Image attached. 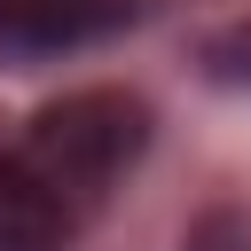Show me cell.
I'll list each match as a JSON object with an SVG mask.
<instances>
[{
  "mask_svg": "<svg viewBox=\"0 0 251 251\" xmlns=\"http://www.w3.org/2000/svg\"><path fill=\"white\" fill-rule=\"evenodd\" d=\"M141 157V102L133 94H71L55 110H39L24 165L78 212L94 196H110V180Z\"/></svg>",
  "mask_w": 251,
  "mask_h": 251,
  "instance_id": "6da1fadb",
  "label": "cell"
},
{
  "mask_svg": "<svg viewBox=\"0 0 251 251\" xmlns=\"http://www.w3.org/2000/svg\"><path fill=\"white\" fill-rule=\"evenodd\" d=\"M133 0H0V47L16 55H63L126 24Z\"/></svg>",
  "mask_w": 251,
  "mask_h": 251,
  "instance_id": "7a4b0ae2",
  "label": "cell"
},
{
  "mask_svg": "<svg viewBox=\"0 0 251 251\" xmlns=\"http://www.w3.org/2000/svg\"><path fill=\"white\" fill-rule=\"evenodd\" d=\"M63 243H71V204L24 157H0V251H63Z\"/></svg>",
  "mask_w": 251,
  "mask_h": 251,
  "instance_id": "3957f363",
  "label": "cell"
},
{
  "mask_svg": "<svg viewBox=\"0 0 251 251\" xmlns=\"http://www.w3.org/2000/svg\"><path fill=\"white\" fill-rule=\"evenodd\" d=\"M227 55H235V78H243V86H251V24H243V31H235V39H227Z\"/></svg>",
  "mask_w": 251,
  "mask_h": 251,
  "instance_id": "277c9868",
  "label": "cell"
}]
</instances>
